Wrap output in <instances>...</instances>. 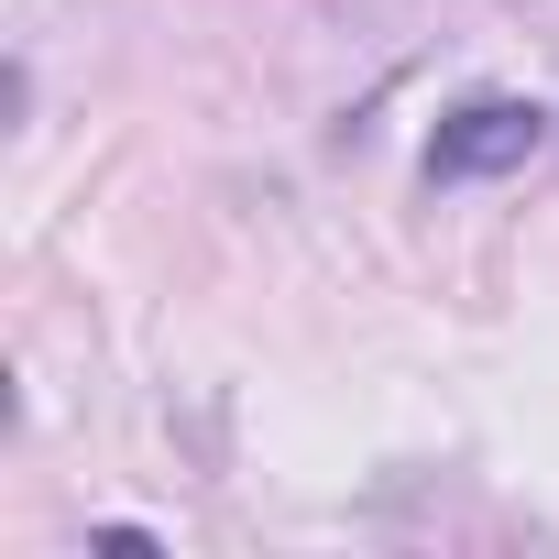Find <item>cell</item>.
I'll list each match as a JSON object with an SVG mask.
<instances>
[{"instance_id": "6da1fadb", "label": "cell", "mask_w": 559, "mask_h": 559, "mask_svg": "<svg viewBox=\"0 0 559 559\" xmlns=\"http://www.w3.org/2000/svg\"><path fill=\"white\" fill-rule=\"evenodd\" d=\"M548 132H559V110H537V99H461L439 132H428V187H472V176H515L526 154H548Z\"/></svg>"}]
</instances>
